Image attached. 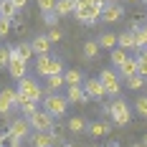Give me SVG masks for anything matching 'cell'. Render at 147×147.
Listing matches in <instances>:
<instances>
[{
	"label": "cell",
	"mask_w": 147,
	"mask_h": 147,
	"mask_svg": "<svg viewBox=\"0 0 147 147\" xmlns=\"http://www.w3.org/2000/svg\"><path fill=\"white\" fill-rule=\"evenodd\" d=\"M10 3H13L15 8H18V10H23V8H26V3H28V0H10Z\"/></svg>",
	"instance_id": "cell-39"
},
{
	"label": "cell",
	"mask_w": 147,
	"mask_h": 147,
	"mask_svg": "<svg viewBox=\"0 0 147 147\" xmlns=\"http://www.w3.org/2000/svg\"><path fill=\"white\" fill-rule=\"evenodd\" d=\"M96 43H99V48H109V51H112V48H117V36L107 30V33H102V36L96 38Z\"/></svg>",
	"instance_id": "cell-20"
},
{
	"label": "cell",
	"mask_w": 147,
	"mask_h": 147,
	"mask_svg": "<svg viewBox=\"0 0 147 147\" xmlns=\"http://www.w3.org/2000/svg\"><path fill=\"white\" fill-rule=\"evenodd\" d=\"M13 107H18V91L3 89L0 91V117H8L13 112Z\"/></svg>",
	"instance_id": "cell-8"
},
{
	"label": "cell",
	"mask_w": 147,
	"mask_h": 147,
	"mask_svg": "<svg viewBox=\"0 0 147 147\" xmlns=\"http://www.w3.org/2000/svg\"><path fill=\"white\" fill-rule=\"evenodd\" d=\"M74 8H76V0H56V10L53 13L59 15H71L74 13Z\"/></svg>",
	"instance_id": "cell-18"
},
{
	"label": "cell",
	"mask_w": 147,
	"mask_h": 147,
	"mask_svg": "<svg viewBox=\"0 0 147 147\" xmlns=\"http://www.w3.org/2000/svg\"><path fill=\"white\" fill-rule=\"evenodd\" d=\"M0 15L3 18H15L18 15V8H15L10 0H0Z\"/></svg>",
	"instance_id": "cell-29"
},
{
	"label": "cell",
	"mask_w": 147,
	"mask_h": 147,
	"mask_svg": "<svg viewBox=\"0 0 147 147\" xmlns=\"http://www.w3.org/2000/svg\"><path fill=\"white\" fill-rule=\"evenodd\" d=\"M117 46H119V48H124V51L134 48V30H124V33H119V36H117Z\"/></svg>",
	"instance_id": "cell-17"
},
{
	"label": "cell",
	"mask_w": 147,
	"mask_h": 147,
	"mask_svg": "<svg viewBox=\"0 0 147 147\" xmlns=\"http://www.w3.org/2000/svg\"><path fill=\"white\" fill-rule=\"evenodd\" d=\"M36 71L41 74V76L61 74L63 71V61L56 59V56H51V53H43V56H38V61H36Z\"/></svg>",
	"instance_id": "cell-1"
},
{
	"label": "cell",
	"mask_w": 147,
	"mask_h": 147,
	"mask_svg": "<svg viewBox=\"0 0 147 147\" xmlns=\"http://www.w3.org/2000/svg\"><path fill=\"white\" fill-rule=\"evenodd\" d=\"M84 91L89 94V99H91V96H94V99H102L104 94H107V91H104V84L99 81V76H96V79H86V81H84Z\"/></svg>",
	"instance_id": "cell-12"
},
{
	"label": "cell",
	"mask_w": 147,
	"mask_h": 147,
	"mask_svg": "<svg viewBox=\"0 0 147 147\" xmlns=\"http://www.w3.org/2000/svg\"><path fill=\"white\" fill-rule=\"evenodd\" d=\"M119 74L124 76V79H129V76H134L137 74V59H127L122 66H119Z\"/></svg>",
	"instance_id": "cell-22"
},
{
	"label": "cell",
	"mask_w": 147,
	"mask_h": 147,
	"mask_svg": "<svg viewBox=\"0 0 147 147\" xmlns=\"http://www.w3.org/2000/svg\"><path fill=\"white\" fill-rule=\"evenodd\" d=\"M142 3H147V0H142Z\"/></svg>",
	"instance_id": "cell-45"
},
{
	"label": "cell",
	"mask_w": 147,
	"mask_h": 147,
	"mask_svg": "<svg viewBox=\"0 0 147 147\" xmlns=\"http://www.w3.org/2000/svg\"><path fill=\"white\" fill-rule=\"evenodd\" d=\"M8 63H10V48L0 46V66H8Z\"/></svg>",
	"instance_id": "cell-37"
},
{
	"label": "cell",
	"mask_w": 147,
	"mask_h": 147,
	"mask_svg": "<svg viewBox=\"0 0 147 147\" xmlns=\"http://www.w3.org/2000/svg\"><path fill=\"white\" fill-rule=\"evenodd\" d=\"M142 147H147V134H145V137H142Z\"/></svg>",
	"instance_id": "cell-41"
},
{
	"label": "cell",
	"mask_w": 147,
	"mask_h": 147,
	"mask_svg": "<svg viewBox=\"0 0 147 147\" xmlns=\"http://www.w3.org/2000/svg\"><path fill=\"white\" fill-rule=\"evenodd\" d=\"M8 134H10L13 140H26V137L30 134L28 119H13V122H10V127H8Z\"/></svg>",
	"instance_id": "cell-10"
},
{
	"label": "cell",
	"mask_w": 147,
	"mask_h": 147,
	"mask_svg": "<svg viewBox=\"0 0 147 147\" xmlns=\"http://www.w3.org/2000/svg\"><path fill=\"white\" fill-rule=\"evenodd\" d=\"M124 3H132V5H134V3H140V0H124Z\"/></svg>",
	"instance_id": "cell-42"
},
{
	"label": "cell",
	"mask_w": 147,
	"mask_h": 147,
	"mask_svg": "<svg viewBox=\"0 0 147 147\" xmlns=\"http://www.w3.org/2000/svg\"><path fill=\"white\" fill-rule=\"evenodd\" d=\"M18 107H20V112H23V117H26V119L38 109V104H36V102H30V99H20V96H18Z\"/></svg>",
	"instance_id": "cell-24"
},
{
	"label": "cell",
	"mask_w": 147,
	"mask_h": 147,
	"mask_svg": "<svg viewBox=\"0 0 147 147\" xmlns=\"http://www.w3.org/2000/svg\"><path fill=\"white\" fill-rule=\"evenodd\" d=\"M10 30H15V33H18V38H23V36L28 33V23H26V20H20V18L15 15L13 20H10Z\"/></svg>",
	"instance_id": "cell-27"
},
{
	"label": "cell",
	"mask_w": 147,
	"mask_h": 147,
	"mask_svg": "<svg viewBox=\"0 0 147 147\" xmlns=\"http://www.w3.org/2000/svg\"><path fill=\"white\" fill-rule=\"evenodd\" d=\"M18 96H20V99H30V102H38V99L43 96V91H41V86H38L33 79L23 76V79H20V89H18Z\"/></svg>",
	"instance_id": "cell-6"
},
{
	"label": "cell",
	"mask_w": 147,
	"mask_h": 147,
	"mask_svg": "<svg viewBox=\"0 0 147 147\" xmlns=\"http://www.w3.org/2000/svg\"><path fill=\"white\" fill-rule=\"evenodd\" d=\"M124 18V8L122 5H117V3H107L102 8V20L104 23H117V20H122Z\"/></svg>",
	"instance_id": "cell-9"
},
{
	"label": "cell",
	"mask_w": 147,
	"mask_h": 147,
	"mask_svg": "<svg viewBox=\"0 0 147 147\" xmlns=\"http://www.w3.org/2000/svg\"><path fill=\"white\" fill-rule=\"evenodd\" d=\"M89 132L94 134V137H104V134L109 132V124L107 122H91L89 124Z\"/></svg>",
	"instance_id": "cell-31"
},
{
	"label": "cell",
	"mask_w": 147,
	"mask_h": 147,
	"mask_svg": "<svg viewBox=\"0 0 147 147\" xmlns=\"http://www.w3.org/2000/svg\"><path fill=\"white\" fill-rule=\"evenodd\" d=\"M107 114L114 119V124L119 127H124V124H129V107L127 102H122V99H114V102L107 107Z\"/></svg>",
	"instance_id": "cell-2"
},
{
	"label": "cell",
	"mask_w": 147,
	"mask_h": 147,
	"mask_svg": "<svg viewBox=\"0 0 147 147\" xmlns=\"http://www.w3.org/2000/svg\"><path fill=\"white\" fill-rule=\"evenodd\" d=\"M134 109H137L140 117H147V96H140V99L134 102Z\"/></svg>",
	"instance_id": "cell-34"
},
{
	"label": "cell",
	"mask_w": 147,
	"mask_h": 147,
	"mask_svg": "<svg viewBox=\"0 0 147 147\" xmlns=\"http://www.w3.org/2000/svg\"><path fill=\"white\" fill-rule=\"evenodd\" d=\"M109 59H112V63H114V66L119 69V66H122L124 61L129 59V56H127V51H124V48H119V46H117V48H112V53H109Z\"/></svg>",
	"instance_id": "cell-23"
},
{
	"label": "cell",
	"mask_w": 147,
	"mask_h": 147,
	"mask_svg": "<svg viewBox=\"0 0 147 147\" xmlns=\"http://www.w3.org/2000/svg\"><path fill=\"white\" fill-rule=\"evenodd\" d=\"M63 86V74H51V76H46V89L53 94V91H59Z\"/></svg>",
	"instance_id": "cell-19"
},
{
	"label": "cell",
	"mask_w": 147,
	"mask_h": 147,
	"mask_svg": "<svg viewBox=\"0 0 147 147\" xmlns=\"http://www.w3.org/2000/svg\"><path fill=\"white\" fill-rule=\"evenodd\" d=\"M66 102H71V104H86V102H89V94H86L81 86H69Z\"/></svg>",
	"instance_id": "cell-16"
},
{
	"label": "cell",
	"mask_w": 147,
	"mask_h": 147,
	"mask_svg": "<svg viewBox=\"0 0 147 147\" xmlns=\"http://www.w3.org/2000/svg\"><path fill=\"white\" fill-rule=\"evenodd\" d=\"M134 48L137 51L147 48V26H142L140 30H134Z\"/></svg>",
	"instance_id": "cell-26"
},
{
	"label": "cell",
	"mask_w": 147,
	"mask_h": 147,
	"mask_svg": "<svg viewBox=\"0 0 147 147\" xmlns=\"http://www.w3.org/2000/svg\"><path fill=\"white\" fill-rule=\"evenodd\" d=\"M63 147H74V145H71V142H66V145H63Z\"/></svg>",
	"instance_id": "cell-44"
},
{
	"label": "cell",
	"mask_w": 147,
	"mask_h": 147,
	"mask_svg": "<svg viewBox=\"0 0 147 147\" xmlns=\"http://www.w3.org/2000/svg\"><path fill=\"white\" fill-rule=\"evenodd\" d=\"M43 18H46V20H43L46 26H51V28H56V23H59V15H56V13H43Z\"/></svg>",
	"instance_id": "cell-38"
},
{
	"label": "cell",
	"mask_w": 147,
	"mask_h": 147,
	"mask_svg": "<svg viewBox=\"0 0 147 147\" xmlns=\"http://www.w3.org/2000/svg\"><path fill=\"white\" fill-rule=\"evenodd\" d=\"M66 107H69L66 96H59V94H48L43 99V109L51 117H63V114H66Z\"/></svg>",
	"instance_id": "cell-5"
},
{
	"label": "cell",
	"mask_w": 147,
	"mask_h": 147,
	"mask_svg": "<svg viewBox=\"0 0 147 147\" xmlns=\"http://www.w3.org/2000/svg\"><path fill=\"white\" fill-rule=\"evenodd\" d=\"M102 8H104V5H81V8H74V15H76L79 23H84V26H94L96 18L102 15Z\"/></svg>",
	"instance_id": "cell-4"
},
{
	"label": "cell",
	"mask_w": 147,
	"mask_h": 147,
	"mask_svg": "<svg viewBox=\"0 0 147 147\" xmlns=\"http://www.w3.org/2000/svg\"><path fill=\"white\" fill-rule=\"evenodd\" d=\"M30 48H33V53L36 56H43L51 51V41H48V36H36L33 41H30Z\"/></svg>",
	"instance_id": "cell-15"
},
{
	"label": "cell",
	"mask_w": 147,
	"mask_h": 147,
	"mask_svg": "<svg viewBox=\"0 0 147 147\" xmlns=\"http://www.w3.org/2000/svg\"><path fill=\"white\" fill-rule=\"evenodd\" d=\"M132 147H142V142H134V145H132Z\"/></svg>",
	"instance_id": "cell-43"
},
{
	"label": "cell",
	"mask_w": 147,
	"mask_h": 147,
	"mask_svg": "<svg viewBox=\"0 0 147 147\" xmlns=\"http://www.w3.org/2000/svg\"><path fill=\"white\" fill-rule=\"evenodd\" d=\"M10 20L13 18H0V38H5L10 33Z\"/></svg>",
	"instance_id": "cell-36"
},
{
	"label": "cell",
	"mask_w": 147,
	"mask_h": 147,
	"mask_svg": "<svg viewBox=\"0 0 147 147\" xmlns=\"http://www.w3.org/2000/svg\"><path fill=\"white\" fill-rule=\"evenodd\" d=\"M8 74L13 76L15 81H20V79L28 74V61H23V59H13V56H10V63H8Z\"/></svg>",
	"instance_id": "cell-11"
},
{
	"label": "cell",
	"mask_w": 147,
	"mask_h": 147,
	"mask_svg": "<svg viewBox=\"0 0 147 147\" xmlns=\"http://www.w3.org/2000/svg\"><path fill=\"white\" fill-rule=\"evenodd\" d=\"M28 124H30L33 132H48V129L53 127V117H51L46 109H36L28 117Z\"/></svg>",
	"instance_id": "cell-3"
},
{
	"label": "cell",
	"mask_w": 147,
	"mask_h": 147,
	"mask_svg": "<svg viewBox=\"0 0 147 147\" xmlns=\"http://www.w3.org/2000/svg\"><path fill=\"white\" fill-rule=\"evenodd\" d=\"M10 56L13 59H23V61H30L36 53H33V48H30V41H20V43L10 48Z\"/></svg>",
	"instance_id": "cell-13"
},
{
	"label": "cell",
	"mask_w": 147,
	"mask_h": 147,
	"mask_svg": "<svg viewBox=\"0 0 147 147\" xmlns=\"http://www.w3.org/2000/svg\"><path fill=\"white\" fill-rule=\"evenodd\" d=\"M56 140L51 137V132H33L30 134V147H53Z\"/></svg>",
	"instance_id": "cell-14"
},
{
	"label": "cell",
	"mask_w": 147,
	"mask_h": 147,
	"mask_svg": "<svg viewBox=\"0 0 147 147\" xmlns=\"http://www.w3.org/2000/svg\"><path fill=\"white\" fill-rule=\"evenodd\" d=\"M96 56H99V43H96V41H86V43H84V59L94 61Z\"/></svg>",
	"instance_id": "cell-25"
},
{
	"label": "cell",
	"mask_w": 147,
	"mask_h": 147,
	"mask_svg": "<svg viewBox=\"0 0 147 147\" xmlns=\"http://www.w3.org/2000/svg\"><path fill=\"white\" fill-rule=\"evenodd\" d=\"M63 84L66 86H81V71L79 69H69L63 74Z\"/></svg>",
	"instance_id": "cell-21"
},
{
	"label": "cell",
	"mask_w": 147,
	"mask_h": 147,
	"mask_svg": "<svg viewBox=\"0 0 147 147\" xmlns=\"http://www.w3.org/2000/svg\"><path fill=\"white\" fill-rule=\"evenodd\" d=\"M66 127H69V132L79 134V132H84V129H86V119H81V117H71Z\"/></svg>",
	"instance_id": "cell-28"
},
{
	"label": "cell",
	"mask_w": 147,
	"mask_h": 147,
	"mask_svg": "<svg viewBox=\"0 0 147 147\" xmlns=\"http://www.w3.org/2000/svg\"><path fill=\"white\" fill-rule=\"evenodd\" d=\"M94 147H96V145H94Z\"/></svg>",
	"instance_id": "cell-46"
},
{
	"label": "cell",
	"mask_w": 147,
	"mask_h": 147,
	"mask_svg": "<svg viewBox=\"0 0 147 147\" xmlns=\"http://www.w3.org/2000/svg\"><path fill=\"white\" fill-rule=\"evenodd\" d=\"M61 38H63V30H61L59 26L48 30V41H51V43H61Z\"/></svg>",
	"instance_id": "cell-35"
},
{
	"label": "cell",
	"mask_w": 147,
	"mask_h": 147,
	"mask_svg": "<svg viewBox=\"0 0 147 147\" xmlns=\"http://www.w3.org/2000/svg\"><path fill=\"white\" fill-rule=\"evenodd\" d=\"M99 81L104 84V91H107L109 96H117V94H119V76H117V71H112V69H102Z\"/></svg>",
	"instance_id": "cell-7"
},
{
	"label": "cell",
	"mask_w": 147,
	"mask_h": 147,
	"mask_svg": "<svg viewBox=\"0 0 147 147\" xmlns=\"http://www.w3.org/2000/svg\"><path fill=\"white\" fill-rule=\"evenodd\" d=\"M36 3H38L41 13H53L56 10V0H36Z\"/></svg>",
	"instance_id": "cell-33"
},
{
	"label": "cell",
	"mask_w": 147,
	"mask_h": 147,
	"mask_svg": "<svg viewBox=\"0 0 147 147\" xmlns=\"http://www.w3.org/2000/svg\"><path fill=\"white\" fill-rule=\"evenodd\" d=\"M127 86L132 89V91H140V89L145 86V79H142L140 74H134V76H129V79H127Z\"/></svg>",
	"instance_id": "cell-32"
},
{
	"label": "cell",
	"mask_w": 147,
	"mask_h": 147,
	"mask_svg": "<svg viewBox=\"0 0 147 147\" xmlns=\"http://www.w3.org/2000/svg\"><path fill=\"white\" fill-rule=\"evenodd\" d=\"M137 74L142 79H147V48H142L140 56H137Z\"/></svg>",
	"instance_id": "cell-30"
},
{
	"label": "cell",
	"mask_w": 147,
	"mask_h": 147,
	"mask_svg": "<svg viewBox=\"0 0 147 147\" xmlns=\"http://www.w3.org/2000/svg\"><path fill=\"white\" fill-rule=\"evenodd\" d=\"M20 142H23V140H13V137H10V147H20Z\"/></svg>",
	"instance_id": "cell-40"
}]
</instances>
